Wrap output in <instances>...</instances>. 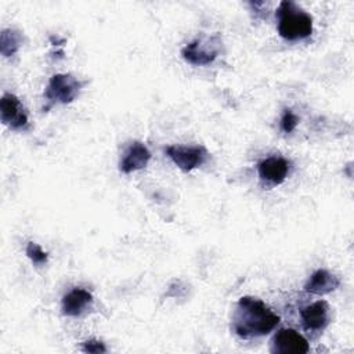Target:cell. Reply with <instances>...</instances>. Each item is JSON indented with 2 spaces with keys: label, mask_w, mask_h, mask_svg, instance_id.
Wrapping results in <instances>:
<instances>
[{
  "label": "cell",
  "mask_w": 354,
  "mask_h": 354,
  "mask_svg": "<svg viewBox=\"0 0 354 354\" xmlns=\"http://www.w3.org/2000/svg\"><path fill=\"white\" fill-rule=\"evenodd\" d=\"M278 322L279 317L263 300L252 296L241 297L232 315V329L243 339L267 335Z\"/></svg>",
  "instance_id": "obj_1"
},
{
  "label": "cell",
  "mask_w": 354,
  "mask_h": 354,
  "mask_svg": "<svg viewBox=\"0 0 354 354\" xmlns=\"http://www.w3.org/2000/svg\"><path fill=\"white\" fill-rule=\"evenodd\" d=\"M278 33L282 39L295 41L313 33V17L295 1L283 0L278 6Z\"/></svg>",
  "instance_id": "obj_2"
},
{
  "label": "cell",
  "mask_w": 354,
  "mask_h": 354,
  "mask_svg": "<svg viewBox=\"0 0 354 354\" xmlns=\"http://www.w3.org/2000/svg\"><path fill=\"white\" fill-rule=\"evenodd\" d=\"M221 50V39L218 35L209 37H198L183 47V58L196 66L212 64Z\"/></svg>",
  "instance_id": "obj_3"
},
{
  "label": "cell",
  "mask_w": 354,
  "mask_h": 354,
  "mask_svg": "<svg viewBox=\"0 0 354 354\" xmlns=\"http://www.w3.org/2000/svg\"><path fill=\"white\" fill-rule=\"evenodd\" d=\"M83 84L71 73H57L50 79L44 97L53 104H69L79 95Z\"/></svg>",
  "instance_id": "obj_4"
},
{
  "label": "cell",
  "mask_w": 354,
  "mask_h": 354,
  "mask_svg": "<svg viewBox=\"0 0 354 354\" xmlns=\"http://www.w3.org/2000/svg\"><path fill=\"white\" fill-rule=\"evenodd\" d=\"M166 153L183 171H191L199 167L207 158V151L203 147L169 145L166 148Z\"/></svg>",
  "instance_id": "obj_5"
},
{
  "label": "cell",
  "mask_w": 354,
  "mask_h": 354,
  "mask_svg": "<svg viewBox=\"0 0 354 354\" xmlns=\"http://www.w3.org/2000/svg\"><path fill=\"white\" fill-rule=\"evenodd\" d=\"M310 350L307 339L290 328L279 329L271 340V351L278 354H304Z\"/></svg>",
  "instance_id": "obj_6"
},
{
  "label": "cell",
  "mask_w": 354,
  "mask_h": 354,
  "mask_svg": "<svg viewBox=\"0 0 354 354\" xmlns=\"http://www.w3.org/2000/svg\"><path fill=\"white\" fill-rule=\"evenodd\" d=\"M0 118L3 124L12 130H22L28 126V115L21 101L10 93H6L0 100Z\"/></svg>",
  "instance_id": "obj_7"
},
{
  "label": "cell",
  "mask_w": 354,
  "mask_h": 354,
  "mask_svg": "<svg viewBox=\"0 0 354 354\" xmlns=\"http://www.w3.org/2000/svg\"><path fill=\"white\" fill-rule=\"evenodd\" d=\"M289 169H290V162L281 156L266 158L257 166L260 178L274 185L285 181V178L288 177Z\"/></svg>",
  "instance_id": "obj_8"
},
{
  "label": "cell",
  "mask_w": 354,
  "mask_h": 354,
  "mask_svg": "<svg viewBox=\"0 0 354 354\" xmlns=\"http://www.w3.org/2000/svg\"><path fill=\"white\" fill-rule=\"evenodd\" d=\"M300 317L306 330H310V332L322 330L329 324V306L326 301L318 300L304 307L300 313Z\"/></svg>",
  "instance_id": "obj_9"
},
{
  "label": "cell",
  "mask_w": 354,
  "mask_h": 354,
  "mask_svg": "<svg viewBox=\"0 0 354 354\" xmlns=\"http://www.w3.org/2000/svg\"><path fill=\"white\" fill-rule=\"evenodd\" d=\"M149 159H151L149 149L142 142L134 141L126 149V152L119 163V169L122 173L129 174L131 171L145 167L148 165Z\"/></svg>",
  "instance_id": "obj_10"
},
{
  "label": "cell",
  "mask_w": 354,
  "mask_h": 354,
  "mask_svg": "<svg viewBox=\"0 0 354 354\" xmlns=\"http://www.w3.org/2000/svg\"><path fill=\"white\" fill-rule=\"evenodd\" d=\"M93 304V296L83 288H73L62 297V314L68 317H79Z\"/></svg>",
  "instance_id": "obj_11"
},
{
  "label": "cell",
  "mask_w": 354,
  "mask_h": 354,
  "mask_svg": "<svg viewBox=\"0 0 354 354\" xmlns=\"http://www.w3.org/2000/svg\"><path fill=\"white\" fill-rule=\"evenodd\" d=\"M340 279L326 270H317L304 285V290L314 295H326L339 288Z\"/></svg>",
  "instance_id": "obj_12"
},
{
  "label": "cell",
  "mask_w": 354,
  "mask_h": 354,
  "mask_svg": "<svg viewBox=\"0 0 354 354\" xmlns=\"http://www.w3.org/2000/svg\"><path fill=\"white\" fill-rule=\"evenodd\" d=\"M22 44V35L15 29H4L0 33V53L3 57L14 55Z\"/></svg>",
  "instance_id": "obj_13"
},
{
  "label": "cell",
  "mask_w": 354,
  "mask_h": 354,
  "mask_svg": "<svg viewBox=\"0 0 354 354\" xmlns=\"http://www.w3.org/2000/svg\"><path fill=\"white\" fill-rule=\"evenodd\" d=\"M25 252H26V256L32 260V263L35 266H43L48 260V254L35 242H28Z\"/></svg>",
  "instance_id": "obj_14"
},
{
  "label": "cell",
  "mask_w": 354,
  "mask_h": 354,
  "mask_svg": "<svg viewBox=\"0 0 354 354\" xmlns=\"http://www.w3.org/2000/svg\"><path fill=\"white\" fill-rule=\"evenodd\" d=\"M297 123H299V118L290 109H285V112L281 118V129L285 133H290L296 129Z\"/></svg>",
  "instance_id": "obj_15"
},
{
  "label": "cell",
  "mask_w": 354,
  "mask_h": 354,
  "mask_svg": "<svg viewBox=\"0 0 354 354\" xmlns=\"http://www.w3.org/2000/svg\"><path fill=\"white\" fill-rule=\"evenodd\" d=\"M82 351L84 353H90V354H102L106 351V347L104 346L102 342H98V340H86L83 342L82 344Z\"/></svg>",
  "instance_id": "obj_16"
}]
</instances>
